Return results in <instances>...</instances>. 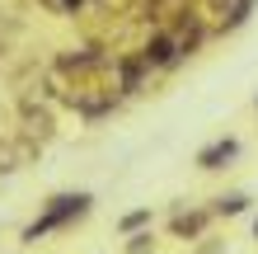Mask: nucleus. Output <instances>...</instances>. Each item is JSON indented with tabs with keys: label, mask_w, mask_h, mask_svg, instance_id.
<instances>
[{
	"label": "nucleus",
	"mask_w": 258,
	"mask_h": 254,
	"mask_svg": "<svg viewBox=\"0 0 258 254\" xmlns=\"http://www.w3.org/2000/svg\"><path fill=\"white\" fill-rule=\"evenodd\" d=\"M89 212H94V193H85V188L52 193V198L42 202V212L19 231V245H38V240H47V235H56V231H71L75 221H85Z\"/></svg>",
	"instance_id": "1"
},
{
	"label": "nucleus",
	"mask_w": 258,
	"mask_h": 254,
	"mask_svg": "<svg viewBox=\"0 0 258 254\" xmlns=\"http://www.w3.org/2000/svg\"><path fill=\"white\" fill-rule=\"evenodd\" d=\"M52 71L61 80L75 85H99V76H108V47L103 42H85V47H61L52 57Z\"/></svg>",
	"instance_id": "2"
},
{
	"label": "nucleus",
	"mask_w": 258,
	"mask_h": 254,
	"mask_svg": "<svg viewBox=\"0 0 258 254\" xmlns=\"http://www.w3.org/2000/svg\"><path fill=\"white\" fill-rule=\"evenodd\" d=\"M14 118H19V127H10L14 137L33 141V146H47L56 137V113H52V99L38 94V89H24L19 104H14Z\"/></svg>",
	"instance_id": "3"
},
{
	"label": "nucleus",
	"mask_w": 258,
	"mask_h": 254,
	"mask_svg": "<svg viewBox=\"0 0 258 254\" xmlns=\"http://www.w3.org/2000/svg\"><path fill=\"white\" fill-rule=\"evenodd\" d=\"M61 104L80 118V123H103L108 113H117V99L113 89H103V85H75V89H66L61 94Z\"/></svg>",
	"instance_id": "4"
},
{
	"label": "nucleus",
	"mask_w": 258,
	"mask_h": 254,
	"mask_svg": "<svg viewBox=\"0 0 258 254\" xmlns=\"http://www.w3.org/2000/svg\"><path fill=\"white\" fill-rule=\"evenodd\" d=\"M136 57L146 62V71H150V76H160V71L169 76V71H178V66H183V57H178V42H174V33H169L164 24H155V28L146 33V42L136 47Z\"/></svg>",
	"instance_id": "5"
},
{
	"label": "nucleus",
	"mask_w": 258,
	"mask_h": 254,
	"mask_svg": "<svg viewBox=\"0 0 258 254\" xmlns=\"http://www.w3.org/2000/svg\"><path fill=\"white\" fill-rule=\"evenodd\" d=\"M108 80H113V94L117 99H136L150 85V71H146V62L136 52H113L108 57Z\"/></svg>",
	"instance_id": "6"
},
{
	"label": "nucleus",
	"mask_w": 258,
	"mask_h": 254,
	"mask_svg": "<svg viewBox=\"0 0 258 254\" xmlns=\"http://www.w3.org/2000/svg\"><path fill=\"white\" fill-rule=\"evenodd\" d=\"M211 207H192V202H174L169 207V235L174 240H183V245H197L202 235L211 231Z\"/></svg>",
	"instance_id": "7"
},
{
	"label": "nucleus",
	"mask_w": 258,
	"mask_h": 254,
	"mask_svg": "<svg viewBox=\"0 0 258 254\" xmlns=\"http://www.w3.org/2000/svg\"><path fill=\"white\" fill-rule=\"evenodd\" d=\"M235 160H239V137H235V132H225V137L207 141L202 151L192 156V165L202 170V174H216V170H225V165H235Z\"/></svg>",
	"instance_id": "8"
},
{
	"label": "nucleus",
	"mask_w": 258,
	"mask_h": 254,
	"mask_svg": "<svg viewBox=\"0 0 258 254\" xmlns=\"http://www.w3.org/2000/svg\"><path fill=\"white\" fill-rule=\"evenodd\" d=\"M253 10H258V0H230L225 5V14L216 24H211V38H225V33H239L249 19H253Z\"/></svg>",
	"instance_id": "9"
},
{
	"label": "nucleus",
	"mask_w": 258,
	"mask_h": 254,
	"mask_svg": "<svg viewBox=\"0 0 258 254\" xmlns=\"http://www.w3.org/2000/svg\"><path fill=\"white\" fill-rule=\"evenodd\" d=\"M253 207L249 193H221V198H211V217H221V221H230V217H244Z\"/></svg>",
	"instance_id": "10"
},
{
	"label": "nucleus",
	"mask_w": 258,
	"mask_h": 254,
	"mask_svg": "<svg viewBox=\"0 0 258 254\" xmlns=\"http://www.w3.org/2000/svg\"><path fill=\"white\" fill-rule=\"evenodd\" d=\"M150 221H155V212L150 207H136V212H127V217H117V235H136V231H150Z\"/></svg>",
	"instance_id": "11"
},
{
	"label": "nucleus",
	"mask_w": 258,
	"mask_h": 254,
	"mask_svg": "<svg viewBox=\"0 0 258 254\" xmlns=\"http://www.w3.org/2000/svg\"><path fill=\"white\" fill-rule=\"evenodd\" d=\"M122 254H155V235H150V231L127 235V240H122Z\"/></svg>",
	"instance_id": "12"
},
{
	"label": "nucleus",
	"mask_w": 258,
	"mask_h": 254,
	"mask_svg": "<svg viewBox=\"0 0 258 254\" xmlns=\"http://www.w3.org/2000/svg\"><path fill=\"white\" fill-rule=\"evenodd\" d=\"M192 254H225V240H216V235H202L197 245H188Z\"/></svg>",
	"instance_id": "13"
},
{
	"label": "nucleus",
	"mask_w": 258,
	"mask_h": 254,
	"mask_svg": "<svg viewBox=\"0 0 258 254\" xmlns=\"http://www.w3.org/2000/svg\"><path fill=\"white\" fill-rule=\"evenodd\" d=\"M89 0H61V19H80Z\"/></svg>",
	"instance_id": "14"
},
{
	"label": "nucleus",
	"mask_w": 258,
	"mask_h": 254,
	"mask_svg": "<svg viewBox=\"0 0 258 254\" xmlns=\"http://www.w3.org/2000/svg\"><path fill=\"white\" fill-rule=\"evenodd\" d=\"M99 10H108V14H122V10H132V0H94Z\"/></svg>",
	"instance_id": "15"
},
{
	"label": "nucleus",
	"mask_w": 258,
	"mask_h": 254,
	"mask_svg": "<svg viewBox=\"0 0 258 254\" xmlns=\"http://www.w3.org/2000/svg\"><path fill=\"white\" fill-rule=\"evenodd\" d=\"M42 10H52V14H61V0H38Z\"/></svg>",
	"instance_id": "16"
},
{
	"label": "nucleus",
	"mask_w": 258,
	"mask_h": 254,
	"mask_svg": "<svg viewBox=\"0 0 258 254\" xmlns=\"http://www.w3.org/2000/svg\"><path fill=\"white\" fill-rule=\"evenodd\" d=\"M5 141H10V132H5V127H0V146H5Z\"/></svg>",
	"instance_id": "17"
},
{
	"label": "nucleus",
	"mask_w": 258,
	"mask_h": 254,
	"mask_svg": "<svg viewBox=\"0 0 258 254\" xmlns=\"http://www.w3.org/2000/svg\"><path fill=\"white\" fill-rule=\"evenodd\" d=\"M253 240H258V217H253Z\"/></svg>",
	"instance_id": "18"
},
{
	"label": "nucleus",
	"mask_w": 258,
	"mask_h": 254,
	"mask_svg": "<svg viewBox=\"0 0 258 254\" xmlns=\"http://www.w3.org/2000/svg\"><path fill=\"white\" fill-rule=\"evenodd\" d=\"M192 5H207V0H192Z\"/></svg>",
	"instance_id": "19"
},
{
	"label": "nucleus",
	"mask_w": 258,
	"mask_h": 254,
	"mask_svg": "<svg viewBox=\"0 0 258 254\" xmlns=\"http://www.w3.org/2000/svg\"><path fill=\"white\" fill-rule=\"evenodd\" d=\"M253 109H258V99H253Z\"/></svg>",
	"instance_id": "20"
}]
</instances>
